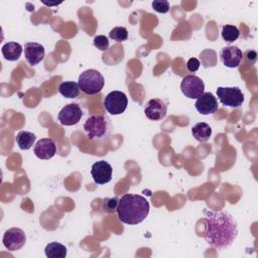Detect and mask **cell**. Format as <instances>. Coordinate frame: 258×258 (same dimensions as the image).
Instances as JSON below:
<instances>
[{
  "label": "cell",
  "mask_w": 258,
  "mask_h": 258,
  "mask_svg": "<svg viewBox=\"0 0 258 258\" xmlns=\"http://www.w3.org/2000/svg\"><path fill=\"white\" fill-rule=\"evenodd\" d=\"M240 36V31L235 25L226 24L222 27V37L226 42H234Z\"/></svg>",
  "instance_id": "cell-21"
},
{
  "label": "cell",
  "mask_w": 258,
  "mask_h": 258,
  "mask_svg": "<svg viewBox=\"0 0 258 258\" xmlns=\"http://www.w3.org/2000/svg\"><path fill=\"white\" fill-rule=\"evenodd\" d=\"M119 201H120V199L117 197L105 198L103 200V204H102L103 211L106 212L107 214H114L115 212H117V209L119 206Z\"/></svg>",
  "instance_id": "cell-23"
},
{
  "label": "cell",
  "mask_w": 258,
  "mask_h": 258,
  "mask_svg": "<svg viewBox=\"0 0 258 258\" xmlns=\"http://www.w3.org/2000/svg\"><path fill=\"white\" fill-rule=\"evenodd\" d=\"M245 58L247 60V62H250V63H254L257 59V53L256 51L254 50H247L245 52Z\"/></svg>",
  "instance_id": "cell-27"
},
{
  "label": "cell",
  "mask_w": 258,
  "mask_h": 258,
  "mask_svg": "<svg viewBox=\"0 0 258 258\" xmlns=\"http://www.w3.org/2000/svg\"><path fill=\"white\" fill-rule=\"evenodd\" d=\"M128 105L126 95L121 91H112L104 99V106L111 115H120L125 112Z\"/></svg>",
  "instance_id": "cell-6"
},
{
  "label": "cell",
  "mask_w": 258,
  "mask_h": 258,
  "mask_svg": "<svg viewBox=\"0 0 258 258\" xmlns=\"http://www.w3.org/2000/svg\"><path fill=\"white\" fill-rule=\"evenodd\" d=\"M36 139V136L34 133L29 131H19L15 137V141L20 149L22 150H28L32 147Z\"/></svg>",
  "instance_id": "cell-18"
},
{
  "label": "cell",
  "mask_w": 258,
  "mask_h": 258,
  "mask_svg": "<svg viewBox=\"0 0 258 258\" xmlns=\"http://www.w3.org/2000/svg\"><path fill=\"white\" fill-rule=\"evenodd\" d=\"M105 80L102 74L94 69L83 72L78 80L80 90L86 95H96L100 93L104 87Z\"/></svg>",
  "instance_id": "cell-4"
},
{
  "label": "cell",
  "mask_w": 258,
  "mask_h": 258,
  "mask_svg": "<svg viewBox=\"0 0 258 258\" xmlns=\"http://www.w3.org/2000/svg\"><path fill=\"white\" fill-rule=\"evenodd\" d=\"M45 50L42 44L37 42H26L24 45V55L30 66H36L44 58Z\"/></svg>",
  "instance_id": "cell-14"
},
{
  "label": "cell",
  "mask_w": 258,
  "mask_h": 258,
  "mask_svg": "<svg viewBox=\"0 0 258 258\" xmlns=\"http://www.w3.org/2000/svg\"><path fill=\"white\" fill-rule=\"evenodd\" d=\"M45 255L48 258H64L67 256V247L58 242H51L45 246Z\"/></svg>",
  "instance_id": "cell-20"
},
{
  "label": "cell",
  "mask_w": 258,
  "mask_h": 258,
  "mask_svg": "<svg viewBox=\"0 0 258 258\" xmlns=\"http://www.w3.org/2000/svg\"><path fill=\"white\" fill-rule=\"evenodd\" d=\"M82 117L83 111L81 107L76 103L66 105L57 115L59 123L64 126H73L78 124Z\"/></svg>",
  "instance_id": "cell-9"
},
{
  "label": "cell",
  "mask_w": 258,
  "mask_h": 258,
  "mask_svg": "<svg viewBox=\"0 0 258 258\" xmlns=\"http://www.w3.org/2000/svg\"><path fill=\"white\" fill-rule=\"evenodd\" d=\"M200 66H201V62L198 58L196 57H190L187 62H186V69L188 72L190 73H195L197 72L199 69H200Z\"/></svg>",
  "instance_id": "cell-26"
},
{
  "label": "cell",
  "mask_w": 258,
  "mask_h": 258,
  "mask_svg": "<svg viewBox=\"0 0 258 258\" xmlns=\"http://www.w3.org/2000/svg\"><path fill=\"white\" fill-rule=\"evenodd\" d=\"M2 242L7 250L17 251L24 246L26 242V235L22 229L10 228L4 233Z\"/></svg>",
  "instance_id": "cell-8"
},
{
  "label": "cell",
  "mask_w": 258,
  "mask_h": 258,
  "mask_svg": "<svg viewBox=\"0 0 258 258\" xmlns=\"http://www.w3.org/2000/svg\"><path fill=\"white\" fill-rule=\"evenodd\" d=\"M113 168L110 163L105 160H99L92 165L91 174L93 180L97 184H105L112 179Z\"/></svg>",
  "instance_id": "cell-10"
},
{
  "label": "cell",
  "mask_w": 258,
  "mask_h": 258,
  "mask_svg": "<svg viewBox=\"0 0 258 258\" xmlns=\"http://www.w3.org/2000/svg\"><path fill=\"white\" fill-rule=\"evenodd\" d=\"M109 37L111 39H113V40L118 41V42H122V41L127 40V38H128V31L123 26H117V27H114L113 29L110 30Z\"/></svg>",
  "instance_id": "cell-22"
},
{
  "label": "cell",
  "mask_w": 258,
  "mask_h": 258,
  "mask_svg": "<svg viewBox=\"0 0 258 258\" xmlns=\"http://www.w3.org/2000/svg\"><path fill=\"white\" fill-rule=\"evenodd\" d=\"M144 113L148 119L152 121H159L166 116L167 105L161 99H151L147 102L144 108Z\"/></svg>",
  "instance_id": "cell-11"
},
{
  "label": "cell",
  "mask_w": 258,
  "mask_h": 258,
  "mask_svg": "<svg viewBox=\"0 0 258 258\" xmlns=\"http://www.w3.org/2000/svg\"><path fill=\"white\" fill-rule=\"evenodd\" d=\"M22 53V46L15 41H9L2 46V54L9 61L17 60Z\"/></svg>",
  "instance_id": "cell-16"
},
{
  "label": "cell",
  "mask_w": 258,
  "mask_h": 258,
  "mask_svg": "<svg viewBox=\"0 0 258 258\" xmlns=\"http://www.w3.org/2000/svg\"><path fill=\"white\" fill-rule=\"evenodd\" d=\"M94 45L102 51H105L109 48V39L105 35H97L93 39Z\"/></svg>",
  "instance_id": "cell-24"
},
{
  "label": "cell",
  "mask_w": 258,
  "mask_h": 258,
  "mask_svg": "<svg viewBox=\"0 0 258 258\" xmlns=\"http://www.w3.org/2000/svg\"><path fill=\"white\" fill-rule=\"evenodd\" d=\"M244 54L242 50L237 46H226L220 52V58L224 66L234 69L238 68L242 62Z\"/></svg>",
  "instance_id": "cell-12"
},
{
  "label": "cell",
  "mask_w": 258,
  "mask_h": 258,
  "mask_svg": "<svg viewBox=\"0 0 258 258\" xmlns=\"http://www.w3.org/2000/svg\"><path fill=\"white\" fill-rule=\"evenodd\" d=\"M84 131L90 140L101 141L111 135V120L106 115H92L84 123Z\"/></svg>",
  "instance_id": "cell-3"
},
{
  "label": "cell",
  "mask_w": 258,
  "mask_h": 258,
  "mask_svg": "<svg viewBox=\"0 0 258 258\" xmlns=\"http://www.w3.org/2000/svg\"><path fill=\"white\" fill-rule=\"evenodd\" d=\"M195 107L202 115L214 114L218 110V101L212 93L207 92L197 99Z\"/></svg>",
  "instance_id": "cell-13"
},
{
  "label": "cell",
  "mask_w": 258,
  "mask_h": 258,
  "mask_svg": "<svg viewBox=\"0 0 258 258\" xmlns=\"http://www.w3.org/2000/svg\"><path fill=\"white\" fill-rule=\"evenodd\" d=\"M180 90L188 99H198L205 93V83L198 76L187 75L180 83Z\"/></svg>",
  "instance_id": "cell-7"
},
{
  "label": "cell",
  "mask_w": 258,
  "mask_h": 258,
  "mask_svg": "<svg viewBox=\"0 0 258 258\" xmlns=\"http://www.w3.org/2000/svg\"><path fill=\"white\" fill-rule=\"evenodd\" d=\"M152 7L156 12L166 13L169 10V2L165 0H155L152 2Z\"/></svg>",
  "instance_id": "cell-25"
},
{
  "label": "cell",
  "mask_w": 258,
  "mask_h": 258,
  "mask_svg": "<svg viewBox=\"0 0 258 258\" xmlns=\"http://www.w3.org/2000/svg\"><path fill=\"white\" fill-rule=\"evenodd\" d=\"M33 151L39 159H50L56 153V146L52 139L42 138L36 142Z\"/></svg>",
  "instance_id": "cell-15"
},
{
  "label": "cell",
  "mask_w": 258,
  "mask_h": 258,
  "mask_svg": "<svg viewBox=\"0 0 258 258\" xmlns=\"http://www.w3.org/2000/svg\"><path fill=\"white\" fill-rule=\"evenodd\" d=\"M191 134L199 142H207L212 135V128L205 122L197 123L191 128Z\"/></svg>",
  "instance_id": "cell-17"
},
{
  "label": "cell",
  "mask_w": 258,
  "mask_h": 258,
  "mask_svg": "<svg viewBox=\"0 0 258 258\" xmlns=\"http://www.w3.org/2000/svg\"><path fill=\"white\" fill-rule=\"evenodd\" d=\"M58 92L61 96L69 98V99H75L80 94V88L78 83L74 81H68L62 82L58 86Z\"/></svg>",
  "instance_id": "cell-19"
},
{
  "label": "cell",
  "mask_w": 258,
  "mask_h": 258,
  "mask_svg": "<svg viewBox=\"0 0 258 258\" xmlns=\"http://www.w3.org/2000/svg\"><path fill=\"white\" fill-rule=\"evenodd\" d=\"M217 96L222 105L231 108L241 107L245 101L244 94L238 87H218Z\"/></svg>",
  "instance_id": "cell-5"
},
{
  "label": "cell",
  "mask_w": 258,
  "mask_h": 258,
  "mask_svg": "<svg viewBox=\"0 0 258 258\" xmlns=\"http://www.w3.org/2000/svg\"><path fill=\"white\" fill-rule=\"evenodd\" d=\"M205 241L217 250L229 248L238 236V224L235 218L225 211H205Z\"/></svg>",
  "instance_id": "cell-1"
},
{
  "label": "cell",
  "mask_w": 258,
  "mask_h": 258,
  "mask_svg": "<svg viewBox=\"0 0 258 258\" xmlns=\"http://www.w3.org/2000/svg\"><path fill=\"white\" fill-rule=\"evenodd\" d=\"M119 220L127 225H137L145 220L149 214V203L140 195L126 194L117 209Z\"/></svg>",
  "instance_id": "cell-2"
}]
</instances>
